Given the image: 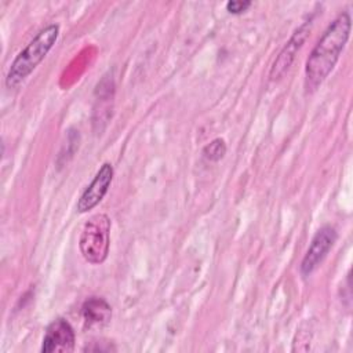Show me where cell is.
I'll return each mask as SVG.
<instances>
[{
    "instance_id": "2",
    "label": "cell",
    "mask_w": 353,
    "mask_h": 353,
    "mask_svg": "<svg viewBox=\"0 0 353 353\" xmlns=\"http://www.w3.org/2000/svg\"><path fill=\"white\" fill-rule=\"evenodd\" d=\"M58 36L59 25L50 23L29 41V44L15 57L8 69L6 77L7 88H15L36 69L55 44Z\"/></svg>"
},
{
    "instance_id": "5",
    "label": "cell",
    "mask_w": 353,
    "mask_h": 353,
    "mask_svg": "<svg viewBox=\"0 0 353 353\" xmlns=\"http://www.w3.org/2000/svg\"><path fill=\"white\" fill-rule=\"evenodd\" d=\"M112 181H113V167L110 163H103L101 168L97 171L94 179L80 194L76 205L77 212L84 214L92 210L94 207H97L108 193Z\"/></svg>"
},
{
    "instance_id": "10",
    "label": "cell",
    "mask_w": 353,
    "mask_h": 353,
    "mask_svg": "<svg viewBox=\"0 0 353 353\" xmlns=\"http://www.w3.org/2000/svg\"><path fill=\"white\" fill-rule=\"evenodd\" d=\"M251 1L248 0H230L226 3V10L230 14H241L244 11H247L251 7Z\"/></svg>"
},
{
    "instance_id": "6",
    "label": "cell",
    "mask_w": 353,
    "mask_h": 353,
    "mask_svg": "<svg viewBox=\"0 0 353 353\" xmlns=\"http://www.w3.org/2000/svg\"><path fill=\"white\" fill-rule=\"evenodd\" d=\"M74 330L65 319L54 320L46 330L41 352L43 353H66L74 349Z\"/></svg>"
},
{
    "instance_id": "4",
    "label": "cell",
    "mask_w": 353,
    "mask_h": 353,
    "mask_svg": "<svg viewBox=\"0 0 353 353\" xmlns=\"http://www.w3.org/2000/svg\"><path fill=\"white\" fill-rule=\"evenodd\" d=\"M336 237L338 233L335 228L331 225H325L316 232L301 262V273L303 276H310L320 266V263L325 259L330 250L334 247Z\"/></svg>"
},
{
    "instance_id": "7",
    "label": "cell",
    "mask_w": 353,
    "mask_h": 353,
    "mask_svg": "<svg viewBox=\"0 0 353 353\" xmlns=\"http://www.w3.org/2000/svg\"><path fill=\"white\" fill-rule=\"evenodd\" d=\"M310 33V21L302 23L291 36V39L288 40V43L283 47V50L280 51V54L277 55V58L274 59L269 77L270 80H277L280 79L291 66V63L295 59L296 52L301 50V47L303 46V43L306 41L307 36Z\"/></svg>"
},
{
    "instance_id": "1",
    "label": "cell",
    "mask_w": 353,
    "mask_h": 353,
    "mask_svg": "<svg viewBox=\"0 0 353 353\" xmlns=\"http://www.w3.org/2000/svg\"><path fill=\"white\" fill-rule=\"evenodd\" d=\"M352 30L349 11H342L325 29L305 65L306 92H314L336 65Z\"/></svg>"
},
{
    "instance_id": "8",
    "label": "cell",
    "mask_w": 353,
    "mask_h": 353,
    "mask_svg": "<svg viewBox=\"0 0 353 353\" xmlns=\"http://www.w3.org/2000/svg\"><path fill=\"white\" fill-rule=\"evenodd\" d=\"M84 323L88 328L92 327H102L109 323L112 317V309L110 305L103 299L98 296L88 298L81 307Z\"/></svg>"
},
{
    "instance_id": "9",
    "label": "cell",
    "mask_w": 353,
    "mask_h": 353,
    "mask_svg": "<svg viewBox=\"0 0 353 353\" xmlns=\"http://www.w3.org/2000/svg\"><path fill=\"white\" fill-rule=\"evenodd\" d=\"M226 153V143L222 138H215L203 148V156L210 161L221 160Z\"/></svg>"
},
{
    "instance_id": "3",
    "label": "cell",
    "mask_w": 353,
    "mask_h": 353,
    "mask_svg": "<svg viewBox=\"0 0 353 353\" xmlns=\"http://www.w3.org/2000/svg\"><path fill=\"white\" fill-rule=\"evenodd\" d=\"M110 228L112 221L106 214H95L84 223L79 247L87 262L92 265L105 262L110 247Z\"/></svg>"
}]
</instances>
